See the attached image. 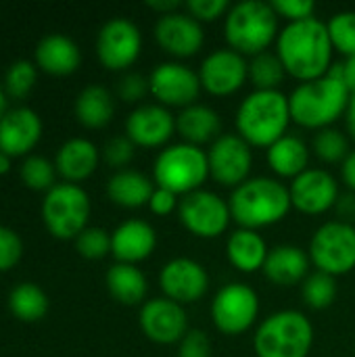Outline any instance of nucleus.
Instances as JSON below:
<instances>
[{"label": "nucleus", "mask_w": 355, "mask_h": 357, "mask_svg": "<svg viewBox=\"0 0 355 357\" xmlns=\"http://www.w3.org/2000/svg\"><path fill=\"white\" fill-rule=\"evenodd\" d=\"M333 52L328 27L318 17L287 23L276 38V54L287 75L301 84L324 77L333 69Z\"/></svg>", "instance_id": "nucleus-1"}, {"label": "nucleus", "mask_w": 355, "mask_h": 357, "mask_svg": "<svg viewBox=\"0 0 355 357\" xmlns=\"http://www.w3.org/2000/svg\"><path fill=\"white\" fill-rule=\"evenodd\" d=\"M349 98L352 92L341 77V67L333 65V69L324 77L303 82L291 92V119L297 126L316 132L333 128L339 117H345Z\"/></svg>", "instance_id": "nucleus-2"}, {"label": "nucleus", "mask_w": 355, "mask_h": 357, "mask_svg": "<svg viewBox=\"0 0 355 357\" xmlns=\"http://www.w3.org/2000/svg\"><path fill=\"white\" fill-rule=\"evenodd\" d=\"M230 213L239 228L262 230L282 222L293 209L289 186L276 178H249L230 195Z\"/></svg>", "instance_id": "nucleus-3"}, {"label": "nucleus", "mask_w": 355, "mask_h": 357, "mask_svg": "<svg viewBox=\"0 0 355 357\" xmlns=\"http://www.w3.org/2000/svg\"><path fill=\"white\" fill-rule=\"evenodd\" d=\"M291 121L289 96L280 90H253L236 109L239 136L257 149H270L287 136Z\"/></svg>", "instance_id": "nucleus-4"}, {"label": "nucleus", "mask_w": 355, "mask_h": 357, "mask_svg": "<svg viewBox=\"0 0 355 357\" xmlns=\"http://www.w3.org/2000/svg\"><path fill=\"white\" fill-rule=\"evenodd\" d=\"M224 33L228 48L243 56L266 52L278 38V15L270 2L243 0L232 4L224 17Z\"/></svg>", "instance_id": "nucleus-5"}, {"label": "nucleus", "mask_w": 355, "mask_h": 357, "mask_svg": "<svg viewBox=\"0 0 355 357\" xmlns=\"http://www.w3.org/2000/svg\"><path fill=\"white\" fill-rule=\"evenodd\" d=\"M314 345V326L297 310H280L268 316L253 335L257 357H308Z\"/></svg>", "instance_id": "nucleus-6"}, {"label": "nucleus", "mask_w": 355, "mask_h": 357, "mask_svg": "<svg viewBox=\"0 0 355 357\" xmlns=\"http://www.w3.org/2000/svg\"><path fill=\"white\" fill-rule=\"evenodd\" d=\"M153 178L159 188L172 190L180 199L197 192L209 178L207 151L186 142L165 146L155 159Z\"/></svg>", "instance_id": "nucleus-7"}, {"label": "nucleus", "mask_w": 355, "mask_h": 357, "mask_svg": "<svg viewBox=\"0 0 355 357\" xmlns=\"http://www.w3.org/2000/svg\"><path fill=\"white\" fill-rule=\"evenodd\" d=\"M88 192L71 182L54 184L42 203V220L48 232L56 238H77L88 228L90 218Z\"/></svg>", "instance_id": "nucleus-8"}, {"label": "nucleus", "mask_w": 355, "mask_h": 357, "mask_svg": "<svg viewBox=\"0 0 355 357\" xmlns=\"http://www.w3.org/2000/svg\"><path fill=\"white\" fill-rule=\"evenodd\" d=\"M310 259L318 272L335 278L355 268V226L343 220L322 224L310 241Z\"/></svg>", "instance_id": "nucleus-9"}, {"label": "nucleus", "mask_w": 355, "mask_h": 357, "mask_svg": "<svg viewBox=\"0 0 355 357\" xmlns=\"http://www.w3.org/2000/svg\"><path fill=\"white\" fill-rule=\"evenodd\" d=\"M259 316L257 293L243 282H228L211 301V322L226 337H239L253 328Z\"/></svg>", "instance_id": "nucleus-10"}, {"label": "nucleus", "mask_w": 355, "mask_h": 357, "mask_svg": "<svg viewBox=\"0 0 355 357\" xmlns=\"http://www.w3.org/2000/svg\"><path fill=\"white\" fill-rule=\"evenodd\" d=\"M180 224L197 238H218L232 222L230 205L213 190H197L180 199L178 205Z\"/></svg>", "instance_id": "nucleus-11"}, {"label": "nucleus", "mask_w": 355, "mask_h": 357, "mask_svg": "<svg viewBox=\"0 0 355 357\" xmlns=\"http://www.w3.org/2000/svg\"><path fill=\"white\" fill-rule=\"evenodd\" d=\"M142 50V33L138 25L126 17L109 19L96 36V54L103 67L123 71L132 67Z\"/></svg>", "instance_id": "nucleus-12"}, {"label": "nucleus", "mask_w": 355, "mask_h": 357, "mask_svg": "<svg viewBox=\"0 0 355 357\" xmlns=\"http://www.w3.org/2000/svg\"><path fill=\"white\" fill-rule=\"evenodd\" d=\"M209 178L226 188H239L249 180L253 167V146L239 134H222L207 151Z\"/></svg>", "instance_id": "nucleus-13"}, {"label": "nucleus", "mask_w": 355, "mask_h": 357, "mask_svg": "<svg viewBox=\"0 0 355 357\" xmlns=\"http://www.w3.org/2000/svg\"><path fill=\"white\" fill-rule=\"evenodd\" d=\"M149 90L157 98V105L186 109L197 102L203 86L199 71L178 61H165L149 75Z\"/></svg>", "instance_id": "nucleus-14"}, {"label": "nucleus", "mask_w": 355, "mask_h": 357, "mask_svg": "<svg viewBox=\"0 0 355 357\" xmlns=\"http://www.w3.org/2000/svg\"><path fill=\"white\" fill-rule=\"evenodd\" d=\"M199 79L211 96H230L249 79V61L232 48H218L203 59Z\"/></svg>", "instance_id": "nucleus-15"}, {"label": "nucleus", "mask_w": 355, "mask_h": 357, "mask_svg": "<svg viewBox=\"0 0 355 357\" xmlns=\"http://www.w3.org/2000/svg\"><path fill=\"white\" fill-rule=\"evenodd\" d=\"M140 328L144 337L157 345H174L184 339L188 328V316L184 305L167 299L155 297L140 307Z\"/></svg>", "instance_id": "nucleus-16"}, {"label": "nucleus", "mask_w": 355, "mask_h": 357, "mask_svg": "<svg viewBox=\"0 0 355 357\" xmlns=\"http://www.w3.org/2000/svg\"><path fill=\"white\" fill-rule=\"evenodd\" d=\"M159 287L163 297L180 305H190L203 299L209 291V274L197 259L176 257L161 268Z\"/></svg>", "instance_id": "nucleus-17"}, {"label": "nucleus", "mask_w": 355, "mask_h": 357, "mask_svg": "<svg viewBox=\"0 0 355 357\" xmlns=\"http://www.w3.org/2000/svg\"><path fill=\"white\" fill-rule=\"evenodd\" d=\"M291 203L297 211L305 215H322L337 207L339 203V184L335 176L326 169H305L301 176L289 184Z\"/></svg>", "instance_id": "nucleus-18"}, {"label": "nucleus", "mask_w": 355, "mask_h": 357, "mask_svg": "<svg viewBox=\"0 0 355 357\" xmlns=\"http://www.w3.org/2000/svg\"><path fill=\"white\" fill-rule=\"evenodd\" d=\"M155 40L159 48L176 59L195 56L205 42L203 23H199L188 13H169L161 15L155 23Z\"/></svg>", "instance_id": "nucleus-19"}, {"label": "nucleus", "mask_w": 355, "mask_h": 357, "mask_svg": "<svg viewBox=\"0 0 355 357\" xmlns=\"http://www.w3.org/2000/svg\"><path fill=\"white\" fill-rule=\"evenodd\" d=\"M176 134V117L163 105H138L126 119V136L142 149H157Z\"/></svg>", "instance_id": "nucleus-20"}, {"label": "nucleus", "mask_w": 355, "mask_h": 357, "mask_svg": "<svg viewBox=\"0 0 355 357\" xmlns=\"http://www.w3.org/2000/svg\"><path fill=\"white\" fill-rule=\"evenodd\" d=\"M42 136V119L29 107L8 109L0 119V153L19 157L31 151Z\"/></svg>", "instance_id": "nucleus-21"}, {"label": "nucleus", "mask_w": 355, "mask_h": 357, "mask_svg": "<svg viewBox=\"0 0 355 357\" xmlns=\"http://www.w3.org/2000/svg\"><path fill=\"white\" fill-rule=\"evenodd\" d=\"M157 232L144 220H126L111 232V255L117 264H140L153 255Z\"/></svg>", "instance_id": "nucleus-22"}, {"label": "nucleus", "mask_w": 355, "mask_h": 357, "mask_svg": "<svg viewBox=\"0 0 355 357\" xmlns=\"http://www.w3.org/2000/svg\"><path fill=\"white\" fill-rule=\"evenodd\" d=\"M310 253L297 245H278L270 249L264 264V276L276 287H295L310 276Z\"/></svg>", "instance_id": "nucleus-23"}, {"label": "nucleus", "mask_w": 355, "mask_h": 357, "mask_svg": "<svg viewBox=\"0 0 355 357\" xmlns=\"http://www.w3.org/2000/svg\"><path fill=\"white\" fill-rule=\"evenodd\" d=\"M100 161V151L98 146L88 140V138H69L67 142L61 144L54 165L56 172L71 184L82 182L90 178Z\"/></svg>", "instance_id": "nucleus-24"}, {"label": "nucleus", "mask_w": 355, "mask_h": 357, "mask_svg": "<svg viewBox=\"0 0 355 357\" xmlns=\"http://www.w3.org/2000/svg\"><path fill=\"white\" fill-rule=\"evenodd\" d=\"M82 63L80 46L65 33H48L36 46V65L52 75H69Z\"/></svg>", "instance_id": "nucleus-25"}, {"label": "nucleus", "mask_w": 355, "mask_h": 357, "mask_svg": "<svg viewBox=\"0 0 355 357\" xmlns=\"http://www.w3.org/2000/svg\"><path fill=\"white\" fill-rule=\"evenodd\" d=\"M220 130H222V119L218 111H213L207 105L195 102L176 115V134L186 144L201 146L207 142H216L222 136Z\"/></svg>", "instance_id": "nucleus-26"}, {"label": "nucleus", "mask_w": 355, "mask_h": 357, "mask_svg": "<svg viewBox=\"0 0 355 357\" xmlns=\"http://www.w3.org/2000/svg\"><path fill=\"white\" fill-rule=\"evenodd\" d=\"M268 245L257 230L239 228L226 241V257L232 268L243 274H255L264 270L268 259Z\"/></svg>", "instance_id": "nucleus-27"}, {"label": "nucleus", "mask_w": 355, "mask_h": 357, "mask_svg": "<svg viewBox=\"0 0 355 357\" xmlns=\"http://www.w3.org/2000/svg\"><path fill=\"white\" fill-rule=\"evenodd\" d=\"M155 188L157 186L153 184V180L136 169H119L107 182L109 199L126 209H138L149 205Z\"/></svg>", "instance_id": "nucleus-28"}, {"label": "nucleus", "mask_w": 355, "mask_h": 357, "mask_svg": "<svg viewBox=\"0 0 355 357\" xmlns=\"http://www.w3.org/2000/svg\"><path fill=\"white\" fill-rule=\"evenodd\" d=\"M266 159L270 169L280 176V178H289L295 180L297 176H301L310 163V149L308 144L293 134L282 136L280 140H276L270 149H266Z\"/></svg>", "instance_id": "nucleus-29"}, {"label": "nucleus", "mask_w": 355, "mask_h": 357, "mask_svg": "<svg viewBox=\"0 0 355 357\" xmlns=\"http://www.w3.org/2000/svg\"><path fill=\"white\" fill-rule=\"evenodd\" d=\"M107 289L121 305H140L146 299L149 282L140 268L132 264H113L107 270Z\"/></svg>", "instance_id": "nucleus-30"}, {"label": "nucleus", "mask_w": 355, "mask_h": 357, "mask_svg": "<svg viewBox=\"0 0 355 357\" xmlns=\"http://www.w3.org/2000/svg\"><path fill=\"white\" fill-rule=\"evenodd\" d=\"M115 115L113 94L98 84L86 86L75 98V117L86 128H105Z\"/></svg>", "instance_id": "nucleus-31"}, {"label": "nucleus", "mask_w": 355, "mask_h": 357, "mask_svg": "<svg viewBox=\"0 0 355 357\" xmlns=\"http://www.w3.org/2000/svg\"><path fill=\"white\" fill-rule=\"evenodd\" d=\"M8 310L23 322H36L48 312V297L38 284L21 282L8 295Z\"/></svg>", "instance_id": "nucleus-32"}, {"label": "nucleus", "mask_w": 355, "mask_h": 357, "mask_svg": "<svg viewBox=\"0 0 355 357\" xmlns=\"http://www.w3.org/2000/svg\"><path fill=\"white\" fill-rule=\"evenodd\" d=\"M287 69L276 52H262L251 56L249 61V79L255 90H278L285 82Z\"/></svg>", "instance_id": "nucleus-33"}, {"label": "nucleus", "mask_w": 355, "mask_h": 357, "mask_svg": "<svg viewBox=\"0 0 355 357\" xmlns=\"http://www.w3.org/2000/svg\"><path fill=\"white\" fill-rule=\"evenodd\" d=\"M339 287H337V278L324 272H314L310 274L303 284H301V299L308 307L312 310H328L335 299H337Z\"/></svg>", "instance_id": "nucleus-34"}, {"label": "nucleus", "mask_w": 355, "mask_h": 357, "mask_svg": "<svg viewBox=\"0 0 355 357\" xmlns=\"http://www.w3.org/2000/svg\"><path fill=\"white\" fill-rule=\"evenodd\" d=\"M312 149H314L316 157L322 159L324 163H341V165H343V161L352 153V149H349V136H345L337 128L320 130L314 136Z\"/></svg>", "instance_id": "nucleus-35"}, {"label": "nucleus", "mask_w": 355, "mask_h": 357, "mask_svg": "<svg viewBox=\"0 0 355 357\" xmlns=\"http://www.w3.org/2000/svg\"><path fill=\"white\" fill-rule=\"evenodd\" d=\"M19 176L23 180V184L27 188L33 190H50L56 182V165L52 161H48L46 157L40 155H29L21 167H19Z\"/></svg>", "instance_id": "nucleus-36"}, {"label": "nucleus", "mask_w": 355, "mask_h": 357, "mask_svg": "<svg viewBox=\"0 0 355 357\" xmlns=\"http://www.w3.org/2000/svg\"><path fill=\"white\" fill-rule=\"evenodd\" d=\"M333 48L345 59L355 56V10H341L326 23Z\"/></svg>", "instance_id": "nucleus-37"}, {"label": "nucleus", "mask_w": 355, "mask_h": 357, "mask_svg": "<svg viewBox=\"0 0 355 357\" xmlns=\"http://www.w3.org/2000/svg\"><path fill=\"white\" fill-rule=\"evenodd\" d=\"M36 79H38L36 65L27 59H19L13 65H8L4 73V92L13 98H23L31 92Z\"/></svg>", "instance_id": "nucleus-38"}, {"label": "nucleus", "mask_w": 355, "mask_h": 357, "mask_svg": "<svg viewBox=\"0 0 355 357\" xmlns=\"http://www.w3.org/2000/svg\"><path fill=\"white\" fill-rule=\"evenodd\" d=\"M75 249L86 259H103L111 253V234L105 228L88 226L77 234Z\"/></svg>", "instance_id": "nucleus-39"}, {"label": "nucleus", "mask_w": 355, "mask_h": 357, "mask_svg": "<svg viewBox=\"0 0 355 357\" xmlns=\"http://www.w3.org/2000/svg\"><path fill=\"white\" fill-rule=\"evenodd\" d=\"M184 6L186 13L199 23H211L220 17H226L232 4L228 0H188Z\"/></svg>", "instance_id": "nucleus-40"}, {"label": "nucleus", "mask_w": 355, "mask_h": 357, "mask_svg": "<svg viewBox=\"0 0 355 357\" xmlns=\"http://www.w3.org/2000/svg\"><path fill=\"white\" fill-rule=\"evenodd\" d=\"M134 149H136V144L128 136H115L105 144L103 157L111 167H117V172H119L134 159Z\"/></svg>", "instance_id": "nucleus-41"}, {"label": "nucleus", "mask_w": 355, "mask_h": 357, "mask_svg": "<svg viewBox=\"0 0 355 357\" xmlns=\"http://www.w3.org/2000/svg\"><path fill=\"white\" fill-rule=\"evenodd\" d=\"M270 4L274 13L287 19L289 23L314 19V13H316V4L312 0H272Z\"/></svg>", "instance_id": "nucleus-42"}, {"label": "nucleus", "mask_w": 355, "mask_h": 357, "mask_svg": "<svg viewBox=\"0 0 355 357\" xmlns=\"http://www.w3.org/2000/svg\"><path fill=\"white\" fill-rule=\"evenodd\" d=\"M23 253V241L6 226H0V272L10 270Z\"/></svg>", "instance_id": "nucleus-43"}, {"label": "nucleus", "mask_w": 355, "mask_h": 357, "mask_svg": "<svg viewBox=\"0 0 355 357\" xmlns=\"http://www.w3.org/2000/svg\"><path fill=\"white\" fill-rule=\"evenodd\" d=\"M178 357H211L209 337L199 328H190L178 343Z\"/></svg>", "instance_id": "nucleus-44"}, {"label": "nucleus", "mask_w": 355, "mask_h": 357, "mask_svg": "<svg viewBox=\"0 0 355 357\" xmlns=\"http://www.w3.org/2000/svg\"><path fill=\"white\" fill-rule=\"evenodd\" d=\"M149 79L140 73H126L117 84V94L123 102H138L146 96Z\"/></svg>", "instance_id": "nucleus-45"}, {"label": "nucleus", "mask_w": 355, "mask_h": 357, "mask_svg": "<svg viewBox=\"0 0 355 357\" xmlns=\"http://www.w3.org/2000/svg\"><path fill=\"white\" fill-rule=\"evenodd\" d=\"M178 205H180V197L174 195L172 190H165V188H155L151 201H149V209L155 213V215H169L174 211H178Z\"/></svg>", "instance_id": "nucleus-46"}, {"label": "nucleus", "mask_w": 355, "mask_h": 357, "mask_svg": "<svg viewBox=\"0 0 355 357\" xmlns=\"http://www.w3.org/2000/svg\"><path fill=\"white\" fill-rule=\"evenodd\" d=\"M341 67V77L347 86V90L352 92V96H355V56L345 59L343 63H339Z\"/></svg>", "instance_id": "nucleus-47"}, {"label": "nucleus", "mask_w": 355, "mask_h": 357, "mask_svg": "<svg viewBox=\"0 0 355 357\" xmlns=\"http://www.w3.org/2000/svg\"><path fill=\"white\" fill-rule=\"evenodd\" d=\"M341 178L347 184V188L355 192V151H352L349 157L343 161V165H341Z\"/></svg>", "instance_id": "nucleus-48"}, {"label": "nucleus", "mask_w": 355, "mask_h": 357, "mask_svg": "<svg viewBox=\"0 0 355 357\" xmlns=\"http://www.w3.org/2000/svg\"><path fill=\"white\" fill-rule=\"evenodd\" d=\"M149 6L153 10L161 13V15H169V13H176L182 6V2H178V0H161V2H149Z\"/></svg>", "instance_id": "nucleus-49"}, {"label": "nucleus", "mask_w": 355, "mask_h": 357, "mask_svg": "<svg viewBox=\"0 0 355 357\" xmlns=\"http://www.w3.org/2000/svg\"><path fill=\"white\" fill-rule=\"evenodd\" d=\"M345 126H347L349 140L355 142V96L349 98V105H347V111H345Z\"/></svg>", "instance_id": "nucleus-50"}, {"label": "nucleus", "mask_w": 355, "mask_h": 357, "mask_svg": "<svg viewBox=\"0 0 355 357\" xmlns=\"http://www.w3.org/2000/svg\"><path fill=\"white\" fill-rule=\"evenodd\" d=\"M6 98H8V94H6L4 88L0 86V119H2V117L6 115V111H8V100H6Z\"/></svg>", "instance_id": "nucleus-51"}, {"label": "nucleus", "mask_w": 355, "mask_h": 357, "mask_svg": "<svg viewBox=\"0 0 355 357\" xmlns=\"http://www.w3.org/2000/svg\"><path fill=\"white\" fill-rule=\"evenodd\" d=\"M8 167H10V157L4 155V153H0V174H6Z\"/></svg>", "instance_id": "nucleus-52"}]
</instances>
